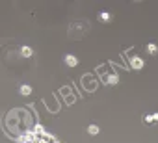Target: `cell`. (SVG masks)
<instances>
[{"instance_id":"8","label":"cell","mask_w":158,"mask_h":143,"mask_svg":"<svg viewBox=\"0 0 158 143\" xmlns=\"http://www.w3.org/2000/svg\"><path fill=\"white\" fill-rule=\"evenodd\" d=\"M106 80L110 82V84H117V82H119V78H117V74H110V76H108Z\"/></svg>"},{"instance_id":"1","label":"cell","mask_w":158,"mask_h":143,"mask_svg":"<svg viewBox=\"0 0 158 143\" xmlns=\"http://www.w3.org/2000/svg\"><path fill=\"white\" fill-rule=\"evenodd\" d=\"M130 67H132V69H143V60L140 56H134L130 60Z\"/></svg>"},{"instance_id":"10","label":"cell","mask_w":158,"mask_h":143,"mask_svg":"<svg viewBox=\"0 0 158 143\" xmlns=\"http://www.w3.org/2000/svg\"><path fill=\"white\" fill-rule=\"evenodd\" d=\"M145 121H147V123H154V121H156V119H154V113H153V115H145Z\"/></svg>"},{"instance_id":"2","label":"cell","mask_w":158,"mask_h":143,"mask_svg":"<svg viewBox=\"0 0 158 143\" xmlns=\"http://www.w3.org/2000/svg\"><path fill=\"white\" fill-rule=\"evenodd\" d=\"M65 63L69 67H76L78 65V60H76V56H73V54H67V56H65Z\"/></svg>"},{"instance_id":"4","label":"cell","mask_w":158,"mask_h":143,"mask_svg":"<svg viewBox=\"0 0 158 143\" xmlns=\"http://www.w3.org/2000/svg\"><path fill=\"white\" fill-rule=\"evenodd\" d=\"M147 52H151V54H156V52H158V46H156L154 43H149V45H147Z\"/></svg>"},{"instance_id":"6","label":"cell","mask_w":158,"mask_h":143,"mask_svg":"<svg viewBox=\"0 0 158 143\" xmlns=\"http://www.w3.org/2000/svg\"><path fill=\"white\" fill-rule=\"evenodd\" d=\"M20 93H23V95H30L32 93V87L30 86H20Z\"/></svg>"},{"instance_id":"5","label":"cell","mask_w":158,"mask_h":143,"mask_svg":"<svg viewBox=\"0 0 158 143\" xmlns=\"http://www.w3.org/2000/svg\"><path fill=\"white\" fill-rule=\"evenodd\" d=\"M87 132H89V134H93V136H95V134H99V126H97V125H89V126H87Z\"/></svg>"},{"instance_id":"11","label":"cell","mask_w":158,"mask_h":143,"mask_svg":"<svg viewBox=\"0 0 158 143\" xmlns=\"http://www.w3.org/2000/svg\"><path fill=\"white\" fill-rule=\"evenodd\" d=\"M52 143H60V141H58V139H54V141H52Z\"/></svg>"},{"instance_id":"9","label":"cell","mask_w":158,"mask_h":143,"mask_svg":"<svg viewBox=\"0 0 158 143\" xmlns=\"http://www.w3.org/2000/svg\"><path fill=\"white\" fill-rule=\"evenodd\" d=\"M52 141H54V139H52ZM52 141H50V139H43V138H36L32 143H52Z\"/></svg>"},{"instance_id":"3","label":"cell","mask_w":158,"mask_h":143,"mask_svg":"<svg viewBox=\"0 0 158 143\" xmlns=\"http://www.w3.org/2000/svg\"><path fill=\"white\" fill-rule=\"evenodd\" d=\"M32 54H33V50L30 49V46H20V56L23 58H30Z\"/></svg>"},{"instance_id":"7","label":"cell","mask_w":158,"mask_h":143,"mask_svg":"<svg viewBox=\"0 0 158 143\" xmlns=\"http://www.w3.org/2000/svg\"><path fill=\"white\" fill-rule=\"evenodd\" d=\"M99 17H100V20H104V23H108V20L112 19V17H110V13H108V11H102Z\"/></svg>"}]
</instances>
